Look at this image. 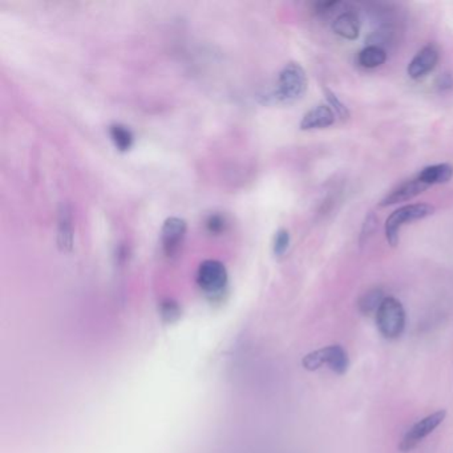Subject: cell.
I'll list each match as a JSON object with an SVG mask.
<instances>
[{
    "mask_svg": "<svg viewBox=\"0 0 453 453\" xmlns=\"http://www.w3.org/2000/svg\"><path fill=\"white\" fill-rule=\"evenodd\" d=\"M332 31L346 40H355L361 32V22L354 12H343L332 22Z\"/></svg>",
    "mask_w": 453,
    "mask_h": 453,
    "instance_id": "cell-11",
    "label": "cell"
},
{
    "mask_svg": "<svg viewBox=\"0 0 453 453\" xmlns=\"http://www.w3.org/2000/svg\"><path fill=\"white\" fill-rule=\"evenodd\" d=\"M109 136H111L114 147L121 152L129 150L135 143L133 132L128 126L119 124V123H114L109 126Z\"/></svg>",
    "mask_w": 453,
    "mask_h": 453,
    "instance_id": "cell-15",
    "label": "cell"
},
{
    "mask_svg": "<svg viewBox=\"0 0 453 453\" xmlns=\"http://www.w3.org/2000/svg\"><path fill=\"white\" fill-rule=\"evenodd\" d=\"M57 245L60 250L69 251L73 246V227L72 217L68 206L63 205L59 212V226H57Z\"/></svg>",
    "mask_w": 453,
    "mask_h": 453,
    "instance_id": "cell-13",
    "label": "cell"
},
{
    "mask_svg": "<svg viewBox=\"0 0 453 453\" xmlns=\"http://www.w3.org/2000/svg\"><path fill=\"white\" fill-rule=\"evenodd\" d=\"M186 221L180 217H169L161 229V245L167 255H174L186 236Z\"/></svg>",
    "mask_w": 453,
    "mask_h": 453,
    "instance_id": "cell-7",
    "label": "cell"
},
{
    "mask_svg": "<svg viewBox=\"0 0 453 453\" xmlns=\"http://www.w3.org/2000/svg\"><path fill=\"white\" fill-rule=\"evenodd\" d=\"M197 284L206 294H221L227 284V270L222 262L204 261L197 272Z\"/></svg>",
    "mask_w": 453,
    "mask_h": 453,
    "instance_id": "cell-5",
    "label": "cell"
},
{
    "mask_svg": "<svg viewBox=\"0 0 453 453\" xmlns=\"http://www.w3.org/2000/svg\"><path fill=\"white\" fill-rule=\"evenodd\" d=\"M326 95H327V102H329L330 107H332L331 109L334 111L335 116H338L340 120H343V121L347 120L350 117V112H349L347 107L340 102L335 93H332V92L327 90Z\"/></svg>",
    "mask_w": 453,
    "mask_h": 453,
    "instance_id": "cell-19",
    "label": "cell"
},
{
    "mask_svg": "<svg viewBox=\"0 0 453 453\" xmlns=\"http://www.w3.org/2000/svg\"><path fill=\"white\" fill-rule=\"evenodd\" d=\"M445 415L447 412L444 409H440L425 416L424 419L419 420L416 424H413L404 435L403 440L400 442L399 445L400 452L406 453L412 451L419 442H423L428 435L442 424L445 419Z\"/></svg>",
    "mask_w": 453,
    "mask_h": 453,
    "instance_id": "cell-6",
    "label": "cell"
},
{
    "mask_svg": "<svg viewBox=\"0 0 453 453\" xmlns=\"http://www.w3.org/2000/svg\"><path fill=\"white\" fill-rule=\"evenodd\" d=\"M387 52L380 46H367L359 52L358 61L363 68H378L385 64Z\"/></svg>",
    "mask_w": 453,
    "mask_h": 453,
    "instance_id": "cell-14",
    "label": "cell"
},
{
    "mask_svg": "<svg viewBox=\"0 0 453 453\" xmlns=\"http://www.w3.org/2000/svg\"><path fill=\"white\" fill-rule=\"evenodd\" d=\"M335 123V114L330 108V105H317L315 108L310 109L301 121L302 131H313V129H323L329 128Z\"/></svg>",
    "mask_w": 453,
    "mask_h": 453,
    "instance_id": "cell-10",
    "label": "cell"
},
{
    "mask_svg": "<svg viewBox=\"0 0 453 453\" xmlns=\"http://www.w3.org/2000/svg\"><path fill=\"white\" fill-rule=\"evenodd\" d=\"M439 49L435 46H425L420 49L408 66V76L411 79L420 80L427 76L437 66Z\"/></svg>",
    "mask_w": 453,
    "mask_h": 453,
    "instance_id": "cell-8",
    "label": "cell"
},
{
    "mask_svg": "<svg viewBox=\"0 0 453 453\" xmlns=\"http://www.w3.org/2000/svg\"><path fill=\"white\" fill-rule=\"evenodd\" d=\"M376 325L387 339H397L403 334L406 327V311L397 298L385 296L376 311Z\"/></svg>",
    "mask_w": 453,
    "mask_h": 453,
    "instance_id": "cell-3",
    "label": "cell"
},
{
    "mask_svg": "<svg viewBox=\"0 0 453 453\" xmlns=\"http://www.w3.org/2000/svg\"><path fill=\"white\" fill-rule=\"evenodd\" d=\"M416 177L420 181L424 182L427 186L447 183L452 180L453 167L449 164L430 165L421 170Z\"/></svg>",
    "mask_w": 453,
    "mask_h": 453,
    "instance_id": "cell-12",
    "label": "cell"
},
{
    "mask_svg": "<svg viewBox=\"0 0 453 453\" xmlns=\"http://www.w3.org/2000/svg\"><path fill=\"white\" fill-rule=\"evenodd\" d=\"M430 186H427L424 182L420 181L418 177L409 180V181L403 182L399 185L391 193H388L385 198L380 201L382 207L392 206V205L400 204V203H407L409 200L415 198L423 192H425Z\"/></svg>",
    "mask_w": 453,
    "mask_h": 453,
    "instance_id": "cell-9",
    "label": "cell"
},
{
    "mask_svg": "<svg viewBox=\"0 0 453 453\" xmlns=\"http://www.w3.org/2000/svg\"><path fill=\"white\" fill-rule=\"evenodd\" d=\"M290 245V233L286 229H279L272 241V250L277 257H282Z\"/></svg>",
    "mask_w": 453,
    "mask_h": 453,
    "instance_id": "cell-18",
    "label": "cell"
},
{
    "mask_svg": "<svg viewBox=\"0 0 453 453\" xmlns=\"http://www.w3.org/2000/svg\"><path fill=\"white\" fill-rule=\"evenodd\" d=\"M385 298L383 291L380 289H373V290L367 291L359 299V310L362 311L363 314H373V313L376 314V311L379 310Z\"/></svg>",
    "mask_w": 453,
    "mask_h": 453,
    "instance_id": "cell-16",
    "label": "cell"
},
{
    "mask_svg": "<svg viewBox=\"0 0 453 453\" xmlns=\"http://www.w3.org/2000/svg\"><path fill=\"white\" fill-rule=\"evenodd\" d=\"M205 226L210 234H222L226 231L227 229L226 217L218 215V213H212V215H207V218L205 221Z\"/></svg>",
    "mask_w": 453,
    "mask_h": 453,
    "instance_id": "cell-17",
    "label": "cell"
},
{
    "mask_svg": "<svg viewBox=\"0 0 453 453\" xmlns=\"http://www.w3.org/2000/svg\"><path fill=\"white\" fill-rule=\"evenodd\" d=\"M436 87L440 90V91H448L453 88V78L449 75V73H444L442 75L437 81H436Z\"/></svg>",
    "mask_w": 453,
    "mask_h": 453,
    "instance_id": "cell-20",
    "label": "cell"
},
{
    "mask_svg": "<svg viewBox=\"0 0 453 453\" xmlns=\"http://www.w3.org/2000/svg\"><path fill=\"white\" fill-rule=\"evenodd\" d=\"M302 364L307 371H317L326 364L334 373L343 375L347 373L350 361L346 350L339 344H334L326 349H320L317 351L307 354L302 361Z\"/></svg>",
    "mask_w": 453,
    "mask_h": 453,
    "instance_id": "cell-4",
    "label": "cell"
},
{
    "mask_svg": "<svg viewBox=\"0 0 453 453\" xmlns=\"http://www.w3.org/2000/svg\"><path fill=\"white\" fill-rule=\"evenodd\" d=\"M307 75L303 67L295 61L287 63L281 69L275 90L269 96L274 102L291 104L302 99L307 91Z\"/></svg>",
    "mask_w": 453,
    "mask_h": 453,
    "instance_id": "cell-1",
    "label": "cell"
},
{
    "mask_svg": "<svg viewBox=\"0 0 453 453\" xmlns=\"http://www.w3.org/2000/svg\"><path fill=\"white\" fill-rule=\"evenodd\" d=\"M435 213V206L430 204H409L399 207L385 221V238L391 246H397L400 229L415 222L424 219Z\"/></svg>",
    "mask_w": 453,
    "mask_h": 453,
    "instance_id": "cell-2",
    "label": "cell"
}]
</instances>
